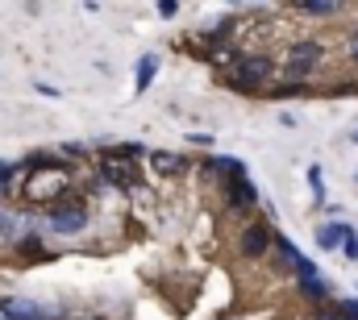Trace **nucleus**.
Instances as JSON below:
<instances>
[{
  "label": "nucleus",
  "instance_id": "nucleus-18",
  "mask_svg": "<svg viewBox=\"0 0 358 320\" xmlns=\"http://www.w3.org/2000/svg\"><path fill=\"white\" fill-rule=\"evenodd\" d=\"M338 317L342 320H358V300H342V304H338Z\"/></svg>",
  "mask_w": 358,
  "mask_h": 320
},
{
  "label": "nucleus",
  "instance_id": "nucleus-9",
  "mask_svg": "<svg viewBox=\"0 0 358 320\" xmlns=\"http://www.w3.org/2000/svg\"><path fill=\"white\" fill-rule=\"evenodd\" d=\"M155 75H159V54H146V59H138V71H134V92L142 96V92L155 83Z\"/></svg>",
  "mask_w": 358,
  "mask_h": 320
},
{
  "label": "nucleus",
  "instance_id": "nucleus-19",
  "mask_svg": "<svg viewBox=\"0 0 358 320\" xmlns=\"http://www.w3.org/2000/svg\"><path fill=\"white\" fill-rule=\"evenodd\" d=\"M17 179V162H0V187H8Z\"/></svg>",
  "mask_w": 358,
  "mask_h": 320
},
{
  "label": "nucleus",
  "instance_id": "nucleus-7",
  "mask_svg": "<svg viewBox=\"0 0 358 320\" xmlns=\"http://www.w3.org/2000/svg\"><path fill=\"white\" fill-rule=\"evenodd\" d=\"M271 241H275V229H271L267 221H255V225H246V233H242V254H246V258H263L271 249Z\"/></svg>",
  "mask_w": 358,
  "mask_h": 320
},
{
  "label": "nucleus",
  "instance_id": "nucleus-11",
  "mask_svg": "<svg viewBox=\"0 0 358 320\" xmlns=\"http://www.w3.org/2000/svg\"><path fill=\"white\" fill-rule=\"evenodd\" d=\"M150 159H155V170H163V175H179L183 162H187V159H179V154H171V150H155Z\"/></svg>",
  "mask_w": 358,
  "mask_h": 320
},
{
  "label": "nucleus",
  "instance_id": "nucleus-6",
  "mask_svg": "<svg viewBox=\"0 0 358 320\" xmlns=\"http://www.w3.org/2000/svg\"><path fill=\"white\" fill-rule=\"evenodd\" d=\"M50 229L55 233H63V238H71V233H80L84 225H88V212H84V204H67V208H55L50 204Z\"/></svg>",
  "mask_w": 358,
  "mask_h": 320
},
{
  "label": "nucleus",
  "instance_id": "nucleus-21",
  "mask_svg": "<svg viewBox=\"0 0 358 320\" xmlns=\"http://www.w3.org/2000/svg\"><path fill=\"white\" fill-rule=\"evenodd\" d=\"M34 92L46 96V100H59V87H50V83H42V80H34Z\"/></svg>",
  "mask_w": 358,
  "mask_h": 320
},
{
  "label": "nucleus",
  "instance_id": "nucleus-20",
  "mask_svg": "<svg viewBox=\"0 0 358 320\" xmlns=\"http://www.w3.org/2000/svg\"><path fill=\"white\" fill-rule=\"evenodd\" d=\"M63 154H71V159H88V146H84V142H67Z\"/></svg>",
  "mask_w": 358,
  "mask_h": 320
},
{
  "label": "nucleus",
  "instance_id": "nucleus-13",
  "mask_svg": "<svg viewBox=\"0 0 358 320\" xmlns=\"http://www.w3.org/2000/svg\"><path fill=\"white\" fill-rule=\"evenodd\" d=\"M308 183H313V204H325V170L317 162L308 166Z\"/></svg>",
  "mask_w": 358,
  "mask_h": 320
},
{
  "label": "nucleus",
  "instance_id": "nucleus-2",
  "mask_svg": "<svg viewBox=\"0 0 358 320\" xmlns=\"http://www.w3.org/2000/svg\"><path fill=\"white\" fill-rule=\"evenodd\" d=\"M321 59H325L321 42H313V38L292 42V46H287V59H283V75H287L292 83H304L317 67H321Z\"/></svg>",
  "mask_w": 358,
  "mask_h": 320
},
{
  "label": "nucleus",
  "instance_id": "nucleus-15",
  "mask_svg": "<svg viewBox=\"0 0 358 320\" xmlns=\"http://www.w3.org/2000/svg\"><path fill=\"white\" fill-rule=\"evenodd\" d=\"M208 63H213V67H234V63H238V54H234L229 46H213V54H208Z\"/></svg>",
  "mask_w": 358,
  "mask_h": 320
},
{
  "label": "nucleus",
  "instance_id": "nucleus-10",
  "mask_svg": "<svg viewBox=\"0 0 358 320\" xmlns=\"http://www.w3.org/2000/svg\"><path fill=\"white\" fill-rule=\"evenodd\" d=\"M346 233H350V221H329V225H321V233H317V245H321V249H338Z\"/></svg>",
  "mask_w": 358,
  "mask_h": 320
},
{
  "label": "nucleus",
  "instance_id": "nucleus-5",
  "mask_svg": "<svg viewBox=\"0 0 358 320\" xmlns=\"http://www.w3.org/2000/svg\"><path fill=\"white\" fill-rule=\"evenodd\" d=\"M296 279H300V291H304L308 300H317V304H325V300H329V287H325V279H321L317 262H308L304 254L296 258Z\"/></svg>",
  "mask_w": 358,
  "mask_h": 320
},
{
  "label": "nucleus",
  "instance_id": "nucleus-1",
  "mask_svg": "<svg viewBox=\"0 0 358 320\" xmlns=\"http://www.w3.org/2000/svg\"><path fill=\"white\" fill-rule=\"evenodd\" d=\"M67 191H71V166L67 162H59V159H29L25 162L21 196L29 204H55Z\"/></svg>",
  "mask_w": 358,
  "mask_h": 320
},
{
  "label": "nucleus",
  "instance_id": "nucleus-17",
  "mask_svg": "<svg viewBox=\"0 0 358 320\" xmlns=\"http://www.w3.org/2000/svg\"><path fill=\"white\" fill-rule=\"evenodd\" d=\"M338 249H342L346 258H358V238H355V225H350V233L342 238V245H338Z\"/></svg>",
  "mask_w": 358,
  "mask_h": 320
},
{
  "label": "nucleus",
  "instance_id": "nucleus-14",
  "mask_svg": "<svg viewBox=\"0 0 358 320\" xmlns=\"http://www.w3.org/2000/svg\"><path fill=\"white\" fill-rule=\"evenodd\" d=\"M104 154H113V159H146V146H138V142H125V146H113V150H104Z\"/></svg>",
  "mask_w": 358,
  "mask_h": 320
},
{
  "label": "nucleus",
  "instance_id": "nucleus-22",
  "mask_svg": "<svg viewBox=\"0 0 358 320\" xmlns=\"http://www.w3.org/2000/svg\"><path fill=\"white\" fill-rule=\"evenodd\" d=\"M176 13H179V4H171V0H167V4H159V17H167V21H171Z\"/></svg>",
  "mask_w": 358,
  "mask_h": 320
},
{
  "label": "nucleus",
  "instance_id": "nucleus-3",
  "mask_svg": "<svg viewBox=\"0 0 358 320\" xmlns=\"http://www.w3.org/2000/svg\"><path fill=\"white\" fill-rule=\"evenodd\" d=\"M271 75H275L271 54H246V59H238V75H229V87L234 92H259L271 83Z\"/></svg>",
  "mask_w": 358,
  "mask_h": 320
},
{
  "label": "nucleus",
  "instance_id": "nucleus-12",
  "mask_svg": "<svg viewBox=\"0 0 358 320\" xmlns=\"http://www.w3.org/2000/svg\"><path fill=\"white\" fill-rule=\"evenodd\" d=\"M300 8H304L308 17H338V13H342V4H329V0H304Z\"/></svg>",
  "mask_w": 358,
  "mask_h": 320
},
{
  "label": "nucleus",
  "instance_id": "nucleus-8",
  "mask_svg": "<svg viewBox=\"0 0 358 320\" xmlns=\"http://www.w3.org/2000/svg\"><path fill=\"white\" fill-rule=\"evenodd\" d=\"M100 175H104L108 183H117V187H129V183H134V166L125 159H113V154L100 159Z\"/></svg>",
  "mask_w": 358,
  "mask_h": 320
},
{
  "label": "nucleus",
  "instance_id": "nucleus-4",
  "mask_svg": "<svg viewBox=\"0 0 358 320\" xmlns=\"http://www.w3.org/2000/svg\"><path fill=\"white\" fill-rule=\"evenodd\" d=\"M225 196H229V208H234V212H246V208H255V204H259V187L250 183V175H246V170L225 175Z\"/></svg>",
  "mask_w": 358,
  "mask_h": 320
},
{
  "label": "nucleus",
  "instance_id": "nucleus-24",
  "mask_svg": "<svg viewBox=\"0 0 358 320\" xmlns=\"http://www.w3.org/2000/svg\"><path fill=\"white\" fill-rule=\"evenodd\" d=\"M350 59H355V63H358V46H350Z\"/></svg>",
  "mask_w": 358,
  "mask_h": 320
},
{
  "label": "nucleus",
  "instance_id": "nucleus-23",
  "mask_svg": "<svg viewBox=\"0 0 358 320\" xmlns=\"http://www.w3.org/2000/svg\"><path fill=\"white\" fill-rule=\"evenodd\" d=\"M350 46H358V29H350Z\"/></svg>",
  "mask_w": 358,
  "mask_h": 320
},
{
  "label": "nucleus",
  "instance_id": "nucleus-25",
  "mask_svg": "<svg viewBox=\"0 0 358 320\" xmlns=\"http://www.w3.org/2000/svg\"><path fill=\"white\" fill-rule=\"evenodd\" d=\"M350 142H355V146H358V129H355V133H350Z\"/></svg>",
  "mask_w": 358,
  "mask_h": 320
},
{
  "label": "nucleus",
  "instance_id": "nucleus-16",
  "mask_svg": "<svg viewBox=\"0 0 358 320\" xmlns=\"http://www.w3.org/2000/svg\"><path fill=\"white\" fill-rule=\"evenodd\" d=\"M300 92H304V83H279V87H271V100H292Z\"/></svg>",
  "mask_w": 358,
  "mask_h": 320
}]
</instances>
